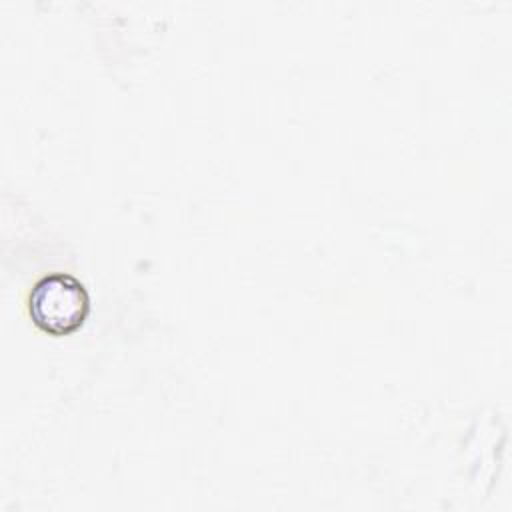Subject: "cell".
<instances>
[{"instance_id":"1","label":"cell","mask_w":512,"mask_h":512,"mask_svg":"<svg viewBox=\"0 0 512 512\" xmlns=\"http://www.w3.org/2000/svg\"><path fill=\"white\" fill-rule=\"evenodd\" d=\"M32 322L52 334L76 332L90 314V294L70 272H50L38 278L28 294Z\"/></svg>"}]
</instances>
